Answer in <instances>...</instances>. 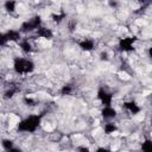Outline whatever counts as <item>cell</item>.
Segmentation results:
<instances>
[{
    "instance_id": "obj_1",
    "label": "cell",
    "mask_w": 152,
    "mask_h": 152,
    "mask_svg": "<svg viewBox=\"0 0 152 152\" xmlns=\"http://www.w3.org/2000/svg\"><path fill=\"white\" fill-rule=\"evenodd\" d=\"M42 122V115L39 114H32L19 121L17 125L18 132H25V133H33L38 129Z\"/></svg>"
},
{
    "instance_id": "obj_2",
    "label": "cell",
    "mask_w": 152,
    "mask_h": 152,
    "mask_svg": "<svg viewBox=\"0 0 152 152\" xmlns=\"http://www.w3.org/2000/svg\"><path fill=\"white\" fill-rule=\"evenodd\" d=\"M34 63L33 61L24 57H15L13 59V70L18 75H26L34 71Z\"/></svg>"
},
{
    "instance_id": "obj_3",
    "label": "cell",
    "mask_w": 152,
    "mask_h": 152,
    "mask_svg": "<svg viewBox=\"0 0 152 152\" xmlns=\"http://www.w3.org/2000/svg\"><path fill=\"white\" fill-rule=\"evenodd\" d=\"M39 26H42V18H40V15H34V17L30 18L28 20H25L20 25L19 30L21 33H28V32L37 30Z\"/></svg>"
},
{
    "instance_id": "obj_4",
    "label": "cell",
    "mask_w": 152,
    "mask_h": 152,
    "mask_svg": "<svg viewBox=\"0 0 152 152\" xmlns=\"http://www.w3.org/2000/svg\"><path fill=\"white\" fill-rule=\"evenodd\" d=\"M21 39L23 38H21L20 30H13V28H11V30H8V31H6V32H4L1 34L0 42H1V45H5L8 42H17V43H19Z\"/></svg>"
},
{
    "instance_id": "obj_5",
    "label": "cell",
    "mask_w": 152,
    "mask_h": 152,
    "mask_svg": "<svg viewBox=\"0 0 152 152\" xmlns=\"http://www.w3.org/2000/svg\"><path fill=\"white\" fill-rule=\"evenodd\" d=\"M137 42V37L135 36H131V37H124L119 39L118 43V48L121 52H131L134 50V43Z\"/></svg>"
},
{
    "instance_id": "obj_6",
    "label": "cell",
    "mask_w": 152,
    "mask_h": 152,
    "mask_svg": "<svg viewBox=\"0 0 152 152\" xmlns=\"http://www.w3.org/2000/svg\"><path fill=\"white\" fill-rule=\"evenodd\" d=\"M97 100L101 102L102 106H112L113 102V94L109 93L104 87H100L96 93Z\"/></svg>"
},
{
    "instance_id": "obj_7",
    "label": "cell",
    "mask_w": 152,
    "mask_h": 152,
    "mask_svg": "<svg viewBox=\"0 0 152 152\" xmlns=\"http://www.w3.org/2000/svg\"><path fill=\"white\" fill-rule=\"evenodd\" d=\"M77 44H78V48H80L82 51H86V52L93 51V50L95 49V42H94V39H91V38H84V39L80 40Z\"/></svg>"
},
{
    "instance_id": "obj_8",
    "label": "cell",
    "mask_w": 152,
    "mask_h": 152,
    "mask_svg": "<svg viewBox=\"0 0 152 152\" xmlns=\"http://www.w3.org/2000/svg\"><path fill=\"white\" fill-rule=\"evenodd\" d=\"M116 115H118V113L112 106H103V108L101 109V116L107 121L114 119Z\"/></svg>"
},
{
    "instance_id": "obj_9",
    "label": "cell",
    "mask_w": 152,
    "mask_h": 152,
    "mask_svg": "<svg viewBox=\"0 0 152 152\" xmlns=\"http://www.w3.org/2000/svg\"><path fill=\"white\" fill-rule=\"evenodd\" d=\"M124 108L126 109V110H128L131 114H133V115H135V114H138V113H140L141 112V108H140V106L135 102V101H125L124 102Z\"/></svg>"
},
{
    "instance_id": "obj_10",
    "label": "cell",
    "mask_w": 152,
    "mask_h": 152,
    "mask_svg": "<svg viewBox=\"0 0 152 152\" xmlns=\"http://www.w3.org/2000/svg\"><path fill=\"white\" fill-rule=\"evenodd\" d=\"M37 32V36L39 37V38H44V39H52V37H53V32L51 31V28H48V27H45V26H39L37 30H36Z\"/></svg>"
},
{
    "instance_id": "obj_11",
    "label": "cell",
    "mask_w": 152,
    "mask_h": 152,
    "mask_svg": "<svg viewBox=\"0 0 152 152\" xmlns=\"http://www.w3.org/2000/svg\"><path fill=\"white\" fill-rule=\"evenodd\" d=\"M1 146H2V148H4L5 151H7V152H10V151H20L19 148H15V147H14V142H13L12 140H10V139H2Z\"/></svg>"
},
{
    "instance_id": "obj_12",
    "label": "cell",
    "mask_w": 152,
    "mask_h": 152,
    "mask_svg": "<svg viewBox=\"0 0 152 152\" xmlns=\"http://www.w3.org/2000/svg\"><path fill=\"white\" fill-rule=\"evenodd\" d=\"M4 7H5L7 13L13 14L17 10V1L15 0H6L5 4H4Z\"/></svg>"
},
{
    "instance_id": "obj_13",
    "label": "cell",
    "mask_w": 152,
    "mask_h": 152,
    "mask_svg": "<svg viewBox=\"0 0 152 152\" xmlns=\"http://www.w3.org/2000/svg\"><path fill=\"white\" fill-rule=\"evenodd\" d=\"M19 48L25 52V53H30V52H32V45H31V43L28 42V39H21L19 43Z\"/></svg>"
},
{
    "instance_id": "obj_14",
    "label": "cell",
    "mask_w": 152,
    "mask_h": 152,
    "mask_svg": "<svg viewBox=\"0 0 152 152\" xmlns=\"http://www.w3.org/2000/svg\"><path fill=\"white\" fill-rule=\"evenodd\" d=\"M18 91H19V88H18L17 86H10V87L5 90L4 97H5V99H12Z\"/></svg>"
},
{
    "instance_id": "obj_15",
    "label": "cell",
    "mask_w": 152,
    "mask_h": 152,
    "mask_svg": "<svg viewBox=\"0 0 152 152\" xmlns=\"http://www.w3.org/2000/svg\"><path fill=\"white\" fill-rule=\"evenodd\" d=\"M51 18H52V21L55 23V24H61L65 18H66V13L65 12H59V13H53L52 15H51Z\"/></svg>"
},
{
    "instance_id": "obj_16",
    "label": "cell",
    "mask_w": 152,
    "mask_h": 152,
    "mask_svg": "<svg viewBox=\"0 0 152 152\" xmlns=\"http://www.w3.org/2000/svg\"><path fill=\"white\" fill-rule=\"evenodd\" d=\"M103 131H104L106 134H112V133L118 131V126L114 122H107L104 125V127H103Z\"/></svg>"
},
{
    "instance_id": "obj_17",
    "label": "cell",
    "mask_w": 152,
    "mask_h": 152,
    "mask_svg": "<svg viewBox=\"0 0 152 152\" xmlns=\"http://www.w3.org/2000/svg\"><path fill=\"white\" fill-rule=\"evenodd\" d=\"M72 90H74L72 86H71L70 83H66V84H64V86L61 88V95H63V96L70 95V94L72 93Z\"/></svg>"
},
{
    "instance_id": "obj_18",
    "label": "cell",
    "mask_w": 152,
    "mask_h": 152,
    "mask_svg": "<svg viewBox=\"0 0 152 152\" xmlns=\"http://www.w3.org/2000/svg\"><path fill=\"white\" fill-rule=\"evenodd\" d=\"M141 150L142 151H152V140L145 139L144 142L141 144Z\"/></svg>"
},
{
    "instance_id": "obj_19",
    "label": "cell",
    "mask_w": 152,
    "mask_h": 152,
    "mask_svg": "<svg viewBox=\"0 0 152 152\" xmlns=\"http://www.w3.org/2000/svg\"><path fill=\"white\" fill-rule=\"evenodd\" d=\"M76 26H77V21H76V20H74V19H72V20H70V21L68 23V27H69V31H70L71 33L76 30Z\"/></svg>"
},
{
    "instance_id": "obj_20",
    "label": "cell",
    "mask_w": 152,
    "mask_h": 152,
    "mask_svg": "<svg viewBox=\"0 0 152 152\" xmlns=\"http://www.w3.org/2000/svg\"><path fill=\"white\" fill-rule=\"evenodd\" d=\"M23 101H24V103L27 104V106H34V104H36V101H34L32 97H28V96H25Z\"/></svg>"
},
{
    "instance_id": "obj_21",
    "label": "cell",
    "mask_w": 152,
    "mask_h": 152,
    "mask_svg": "<svg viewBox=\"0 0 152 152\" xmlns=\"http://www.w3.org/2000/svg\"><path fill=\"white\" fill-rule=\"evenodd\" d=\"M108 5L112 8H118L119 7V1L118 0H108Z\"/></svg>"
},
{
    "instance_id": "obj_22",
    "label": "cell",
    "mask_w": 152,
    "mask_h": 152,
    "mask_svg": "<svg viewBox=\"0 0 152 152\" xmlns=\"http://www.w3.org/2000/svg\"><path fill=\"white\" fill-rule=\"evenodd\" d=\"M100 59H101V61H108V59H109V58H108V53L104 52V51H102V52L100 53Z\"/></svg>"
},
{
    "instance_id": "obj_23",
    "label": "cell",
    "mask_w": 152,
    "mask_h": 152,
    "mask_svg": "<svg viewBox=\"0 0 152 152\" xmlns=\"http://www.w3.org/2000/svg\"><path fill=\"white\" fill-rule=\"evenodd\" d=\"M147 53H148V57H150V59L152 61V45L148 48V51H147Z\"/></svg>"
},
{
    "instance_id": "obj_24",
    "label": "cell",
    "mask_w": 152,
    "mask_h": 152,
    "mask_svg": "<svg viewBox=\"0 0 152 152\" xmlns=\"http://www.w3.org/2000/svg\"><path fill=\"white\" fill-rule=\"evenodd\" d=\"M138 2H140L144 6H147V0H138Z\"/></svg>"
},
{
    "instance_id": "obj_25",
    "label": "cell",
    "mask_w": 152,
    "mask_h": 152,
    "mask_svg": "<svg viewBox=\"0 0 152 152\" xmlns=\"http://www.w3.org/2000/svg\"><path fill=\"white\" fill-rule=\"evenodd\" d=\"M78 150H81V151H89L88 147H78Z\"/></svg>"
},
{
    "instance_id": "obj_26",
    "label": "cell",
    "mask_w": 152,
    "mask_h": 152,
    "mask_svg": "<svg viewBox=\"0 0 152 152\" xmlns=\"http://www.w3.org/2000/svg\"><path fill=\"white\" fill-rule=\"evenodd\" d=\"M151 104H152V94H151Z\"/></svg>"
}]
</instances>
